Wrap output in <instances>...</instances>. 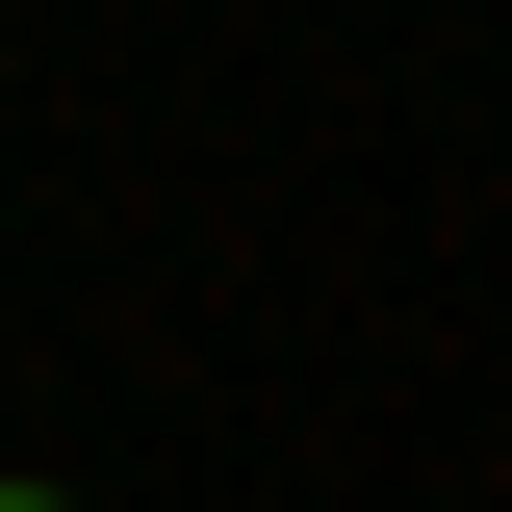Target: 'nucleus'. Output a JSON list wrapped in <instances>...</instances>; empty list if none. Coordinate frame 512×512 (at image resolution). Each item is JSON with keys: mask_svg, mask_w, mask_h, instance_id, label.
I'll return each mask as SVG.
<instances>
[{"mask_svg": "<svg viewBox=\"0 0 512 512\" xmlns=\"http://www.w3.org/2000/svg\"><path fill=\"white\" fill-rule=\"evenodd\" d=\"M0 512H52V487H0Z\"/></svg>", "mask_w": 512, "mask_h": 512, "instance_id": "1", "label": "nucleus"}]
</instances>
